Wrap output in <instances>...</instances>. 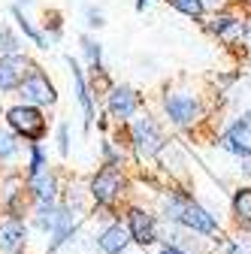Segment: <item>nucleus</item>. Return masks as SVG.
Segmentation results:
<instances>
[{"label": "nucleus", "instance_id": "f257e3e1", "mask_svg": "<svg viewBox=\"0 0 251 254\" xmlns=\"http://www.w3.org/2000/svg\"><path fill=\"white\" fill-rule=\"evenodd\" d=\"M6 121H9V127H12L18 136H24L30 142H37V139L46 136V118H43L40 106H27V103L12 106L6 112Z\"/></svg>", "mask_w": 251, "mask_h": 254}, {"label": "nucleus", "instance_id": "f03ea898", "mask_svg": "<svg viewBox=\"0 0 251 254\" xmlns=\"http://www.w3.org/2000/svg\"><path fill=\"white\" fill-rule=\"evenodd\" d=\"M164 112L173 124L179 127H191L203 118V106L197 97H191V94H182V91H173L164 97Z\"/></svg>", "mask_w": 251, "mask_h": 254}, {"label": "nucleus", "instance_id": "7ed1b4c3", "mask_svg": "<svg viewBox=\"0 0 251 254\" xmlns=\"http://www.w3.org/2000/svg\"><path fill=\"white\" fill-rule=\"evenodd\" d=\"M18 94H21V100H24L27 106H52V103L58 100L55 85L49 82V76H46L40 67H34V70L24 76V82L18 85Z\"/></svg>", "mask_w": 251, "mask_h": 254}, {"label": "nucleus", "instance_id": "20e7f679", "mask_svg": "<svg viewBox=\"0 0 251 254\" xmlns=\"http://www.w3.org/2000/svg\"><path fill=\"white\" fill-rule=\"evenodd\" d=\"M121 194H124V176H121L115 167H103L97 176L91 179V197L97 200L100 206L115 203Z\"/></svg>", "mask_w": 251, "mask_h": 254}, {"label": "nucleus", "instance_id": "39448f33", "mask_svg": "<svg viewBox=\"0 0 251 254\" xmlns=\"http://www.w3.org/2000/svg\"><path fill=\"white\" fill-rule=\"evenodd\" d=\"M130 133H133V145H136L139 157H151V154H158L164 148V133L158 130V124H154L148 115H142V118L133 121Z\"/></svg>", "mask_w": 251, "mask_h": 254}, {"label": "nucleus", "instance_id": "423d86ee", "mask_svg": "<svg viewBox=\"0 0 251 254\" xmlns=\"http://www.w3.org/2000/svg\"><path fill=\"white\" fill-rule=\"evenodd\" d=\"M218 145H221L224 151H230V154L251 157V109L230 127L221 139H218Z\"/></svg>", "mask_w": 251, "mask_h": 254}, {"label": "nucleus", "instance_id": "0eeeda50", "mask_svg": "<svg viewBox=\"0 0 251 254\" xmlns=\"http://www.w3.org/2000/svg\"><path fill=\"white\" fill-rule=\"evenodd\" d=\"M176 224L194 230V233H203V236H212V233L218 230L215 215H209V212H206L203 206H197L194 200H185V203H182V212H179V218H176Z\"/></svg>", "mask_w": 251, "mask_h": 254}, {"label": "nucleus", "instance_id": "6e6552de", "mask_svg": "<svg viewBox=\"0 0 251 254\" xmlns=\"http://www.w3.org/2000/svg\"><path fill=\"white\" fill-rule=\"evenodd\" d=\"M27 67L30 64L21 55H0V91H15L30 73Z\"/></svg>", "mask_w": 251, "mask_h": 254}, {"label": "nucleus", "instance_id": "1a4fd4ad", "mask_svg": "<svg viewBox=\"0 0 251 254\" xmlns=\"http://www.w3.org/2000/svg\"><path fill=\"white\" fill-rule=\"evenodd\" d=\"M209 30L221 43H227V46H236V43H242L248 37V24L242 18H236V15H215L212 24H209Z\"/></svg>", "mask_w": 251, "mask_h": 254}, {"label": "nucleus", "instance_id": "9d476101", "mask_svg": "<svg viewBox=\"0 0 251 254\" xmlns=\"http://www.w3.org/2000/svg\"><path fill=\"white\" fill-rule=\"evenodd\" d=\"M139 109V97H136V91L127 88V85H118L109 91V115L124 121V118H130L133 112Z\"/></svg>", "mask_w": 251, "mask_h": 254}, {"label": "nucleus", "instance_id": "9b49d317", "mask_svg": "<svg viewBox=\"0 0 251 254\" xmlns=\"http://www.w3.org/2000/svg\"><path fill=\"white\" fill-rule=\"evenodd\" d=\"M130 239L139 245H151L158 239V224H154V215L142 212V209H130Z\"/></svg>", "mask_w": 251, "mask_h": 254}, {"label": "nucleus", "instance_id": "f8f14e48", "mask_svg": "<svg viewBox=\"0 0 251 254\" xmlns=\"http://www.w3.org/2000/svg\"><path fill=\"white\" fill-rule=\"evenodd\" d=\"M27 242V227L18 218H3L0 221V251L3 254H15L21 245Z\"/></svg>", "mask_w": 251, "mask_h": 254}, {"label": "nucleus", "instance_id": "ddd939ff", "mask_svg": "<svg viewBox=\"0 0 251 254\" xmlns=\"http://www.w3.org/2000/svg\"><path fill=\"white\" fill-rule=\"evenodd\" d=\"M97 245L103 254H121L124 248L130 245V230L124 224H109L100 236H97Z\"/></svg>", "mask_w": 251, "mask_h": 254}, {"label": "nucleus", "instance_id": "4468645a", "mask_svg": "<svg viewBox=\"0 0 251 254\" xmlns=\"http://www.w3.org/2000/svg\"><path fill=\"white\" fill-rule=\"evenodd\" d=\"M67 64H70V70H73V85H76V100H79V106H82V115H85V127H91V121H94V106H91V94H88L85 76H82V70H79V64H76L73 58H67Z\"/></svg>", "mask_w": 251, "mask_h": 254}, {"label": "nucleus", "instance_id": "2eb2a0df", "mask_svg": "<svg viewBox=\"0 0 251 254\" xmlns=\"http://www.w3.org/2000/svg\"><path fill=\"white\" fill-rule=\"evenodd\" d=\"M30 190L37 194L40 203H55V194H58V182L52 173H37V176H30Z\"/></svg>", "mask_w": 251, "mask_h": 254}, {"label": "nucleus", "instance_id": "dca6fc26", "mask_svg": "<svg viewBox=\"0 0 251 254\" xmlns=\"http://www.w3.org/2000/svg\"><path fill=\"white\" fill-rule=\"evenodd\" d=\"M12 18L18 21V27H21V34H24V37H27L30 43H34V46H40V49H49V40H46V37L40 34V30L34 27V21H30V18H27V15H24V12L18 9V6H12Z\"/></svg>", "mask_w": 251, "mask_h": 254}, {"label": "nucleus", "instance_id": "f3484780", "mask_svg": "<svg viewBox=\"0 0 251 254\" xmlns=\"http://www.w3.org/2000/svg\"><path fill=\"white\" fill-rule=\"evenodd\" d=\"M233 215L251 227V188H239L233 194Z\"/></svg>", "mask_w": 251, "mask_h": 254}, {"label": "nucleus", "instance_id": "a211bd4d", "mask_svg": "<svg viewBox=\"0 0 251 254\" xmlns=\"http://www.w3.org/2000/svg\"><path fill=\"white\" fill-rule=\"evenodd\" d=\"M18 49H21V43L9 30V24H0V55H18Z\"/></svg>", "mask_w": 251, "mask_h": 254}, {"label": "nucleus", "instance_id": "6ab92c4d", "mask_svg": "<svg viewBox=\"0 0 251 254\" xmlns=\"http://www.w3.org/2000/svg\"><path fill=\"white\" fill-rule=\"evenodd\" d=\"M18 154V139L9 130H0V161H12Z\"/></svg>", "mask_w": 251, "mask_h": 254}, {"label": "nucleus", "instance_id": "aec40b11", "mask_svg": "<svg viewBox=\"0 0 251 254\" xmlns=\"http://www.w3.org/2000/svg\"><path fill=\"white\" fill-rule=\"evenodd\" d=\"M82 49H85V55H88V61H91V67H94V70H100L103 46H100L97 40H91V37H82Z\"/></svg>", "mask_w": 251, "mask_h": 254}, {"label": "nucleus", "instance_id": "412c9836", "mask_svg": "<svg viewBox=\"0 0 251 254\" xmlns=\"http://www.w3.org/2000/svg\"><path fill=\"white\" fill-rule=\"evenodd\" d=\"M170 3L185 12V15H191V18H200L203 15V0H170Z\"/></svg>", "mask_w": 251, "mask_h": 254}, {"label": "nucleus", "instance_id": "4be33fe9", "mask_svg": "<svg viewBox=\"0 0 251 254\" xmlns=\"http://www.w3.org/2000/svg\"><path fill=\"white\" fill-rule=\"evenodd\" d=\"M37 173H43V148L34 142L30 145V164H27V179L30 176H37Z\"/></svg>", "mask_w": 251, "mask_h": 254}, {"label": "nucleus", "instance_id": "5701e85b", "mask_svg": "<svg viewBox=\"0 0 251 254\" xmlns=\"http://www.w3.org/2000/svg\"><path fill=\"white\" fill-rule=\"evenodd\" d=\"M85 24L88 27H103V12L100 9H94V6H85Z\"/></svg>", "mask_w": 251, "mask_h": 254}, {"label": "nucleus", "instance_id": "b1692460", "mask_svg": "<svg viewBox=\"0 0 251 254\" xmlns=\"http://www.w3.org/2000/svg\"><path fill=\"white\" fill-rule=\"evenodd\" d=\"M58 148H61V154L70 151V127H67V124L58 127Z\"/></svg>", "mask_w": 251, "mask_h": 254}, {"label": "nucleus", "instance_id": "393cba45", "mask_svg": "<svg viewBox=\"0 0 251 254\" xmlns=\"http://www.w3.org/2000/svg\"><path fill=\"white\" fill-rule=\"evenodd\" d=\"M227 254H251V242H248V239H242V242H236Z\"/></svg>", "mask_w": 251, "mask_h": 254}, {"label": "nucleus", "instance_id": "a878e982", "mask_svg": "<svg viewBox=\"0 0 251 254\" xmlns=\"http://www.w3.org/2000/svg\"><path fill=\"white\" fill-rule=\"evenodd\" d=\"M227 0H203V9H221Z\"/></svg>", "mask_w": 251, "mask_h": 254}, {"label": "nucleus", "instance_id": "bb28decb", "mask_svg": "<svg viewBox=\"0 0 251 254\" xmlns=\"http://www.w3.org/2000/svg\"><path fill=\"white\" fill-rule=\"evenodd\" d=\"M161 254H185V251H182V248H176V245H167Z\"/></svg>", "mask_w": 251, "mask_h": 254}, {"label": "nucleus", "instance_id": "cd10ccee", "mask_svg": "<svg viewBox=\"0 0 251 254\" xmlns=\"http://www.w3.org/2000/svg\"><path fill=\"white\" fill-rule=\"evenodd\" d=\"M148 6V0H136V9H145Z\"/></svg>", "mask_w": 251, "mask_h": 254}, {"label": "nucleus", "instance_id": "c85d7f7f", "mask_svg": "<svg viewBox=\"0 0 251 254\" xmlns=\"http://www.w3.org/2000/svg\"><path fill=\"white\" fill-rule=\"evenodd\" d=\"M18 3H24V6H27V3H34V0H18Z\"/></svg>", "mask_w": 251, "mask_h": 254}, {"label": "nucleus", "instance_id": "c756f323", "mask_svg": "<svg viewBox=\"0 0 251 254\" xmlns=\"http://www.w3.org/2000/svg\"><path fill=\"white\" fill-rule=\"evenodd\" d=\"M248 46H251V30H248Z\"/></svg>", "mask_w": 251, "mask_h": 254}]
</instances>
